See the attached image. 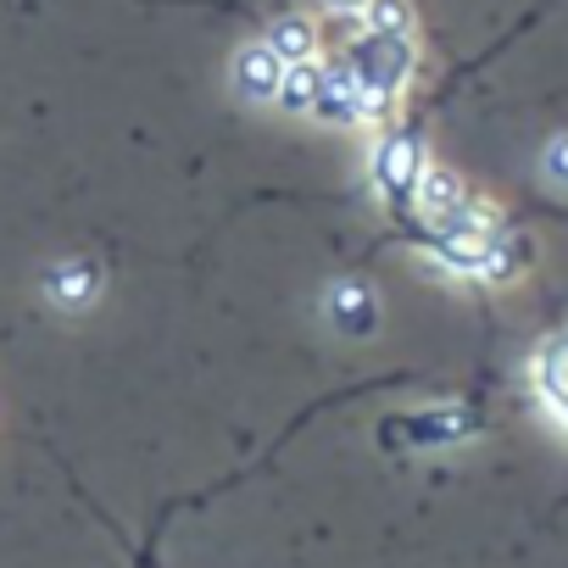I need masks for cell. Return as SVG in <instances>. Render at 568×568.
I'll return each instance as SVG.
<instances>
[{
    "instance_id": "obj_1",
    "label": "cell",
    "mask_w": 568,
    "mask_h": 568,
    "mask_svg": "<svg viewBox=\"0 0 568 568\" xmlns=\"http://www.w3.org/2000/svg\"><path fill=\"white\" fill-rule=\"evenodd\" d=\"M335 68H341V79L357 90L363 118H390V106L407 95V84H413V73H418V40H413V34L357 29L352 40H341Z\"/></svg>"
},
{
    "instance_id": "obj_2",
    "label": "cell",
    "mask_w": 568,
    "mask_h": 568,
    "mask_svg": "<svg viewBox=\"0 0 568 568\" xmlns=\"http://www.w3.org/2000/svg\"><path fill=\"white\" fill-rule=\"evenodd\" d=\"M368 173H374V195H379V206H385L390 223L407 234V229L418 223V190H424V173H429L424 129H418V123H390V129L374 140Z\"/></svg>"
},
{
    "instance_id": "obj_3",
    "label": "cell",
    "mask_w": 568,
    "mask_h": 568,
    "mask_svg": "<svg viewBox=\"0 0 568 568\" xmlns=\"http://www.w3.org/2000/svg\"><path fill=\"white\" fill-rule=\"evenodd\" d=\"M485 435V418L463 402H440V407H413V413H390L379 418V440L390 452H440V446H463Z\"/></svg>"
},
{
    "instance_id": "obj_4",
    "label": "cell",
    "mask_w": 568,
    "mask_h": 568,
    "mask_svg": "<svg viewBox=\"0 0 568 568\" xmlns=\"http://www.w3.org/2000/svg\"><path fill=\"white\" fill-rule=\"evenodd\" d=\"M529 385L546 402V413L568 429V335H546L529 357Z\"/></svg>"
},
{
    "instance_id": "obj_5",
    "label": "cell",
    "mask_w": 568,
    "mask_h": 568,
    "mask_svg": "<svg viewBox=\"0 0 568 568\" xmlns=\"http://www.w3.org/2000/svg\"><path fill=\"white\" fill-rule=\"evenodd\" d=\"M278 84H284V62L273 57L267 40H251L234 51V90L256 106H273L278 101Z\"/></svg>"
},
{
    "instance_id": "obj_6",
    "label": "cell",
    "mask_w": 568,
    "mask_h": 568,
    "mask_svg": "<svg viewBox=\"0 0 568 568\" xmlns=\"http://www.w3.org/2000/svg\"><path fill=\"white\" fill-rule=\"evenodd\" d=\"M329 324L341 335H374L379 329V302H374V291L363 278H346V284L329 291Z\"/></svg>"
},
{
    "instance_id": "obj_7",
    "label": "cell",
    "mask_w": 568,
    "mask_h": 568,
    "mask_svg": "<svg viewBox=\"0 0 568 568\" xmlns=\"http://www.w3.org/2000/svg\"><path fill=\"white\" fill-rule=\"evenodd\" d=\"M529 256H535L529 234L501 223V229H490V234H485V267H479V278H490V284H507V278H518V273L529 267Z\"/></svg>"
},
{
    "instance_id": "obj_8",
    "label": "cell",
    "mask_w": 568,
    "mask_h": 568,
    "mask_svg": "<svg viewBox=\"0 0 568 568\" xmlns=\"http://www.w3.org/2000/svg\"><path fill=\"white\" fill-rule=\"evenodd\" d=\"M45 291H51V302H62V307H90L95 291H101V273H95V262L68 256V262H57V267L45 273Z\"/></svg>"
},
{
    "instance_id": "obj_9",
    "label": "cell",
    "mask_w": 568,
    "mask_h": 568,
    "mask_svg": "<svg viewBox=\"0 0 568 568\" xmlns=\"http://www.w3.org/2000/svg\"><path fill=\"white\" fill-rule=\"evenodd\" d=\"M324 79H329V68H318V62H291V68H284V84H278V101H273V106L313 118V106H318V95H324Z\"/></svg>"
},
{
    "instance_id": "obj_10",
    "label": "cell",
    "mask_w": 568,
    "mask_h": 568,
    "mask_svg": "<svg viewBox=\"0 0 568 568\" xmlns=\"http://www.w3.org/2000/svg\"><path fill=\"white\" fill-rule=\"evenodd\" d=\"M262 40L273 45V57H278L284 68H291V62H313V57H318V29H313L307 18H278Z\"/></svg>"
},
{
    "instance_id": "obj_11",
    "label": "cell",
    "mask_w": 568,
    "mask_h": 568,
    "mask_svg": "<svg viewBox=\"0 0 568 568\" xmlns=\"http://www.w3.org/2000/svg\"><path fill=\"white\" fill-rule=\"evenodd\" d=\"M363 29H379V34H418V18H413L407 0H368Z\"/></svg>"
},
{
    "instance_id": "obj_12",
    "label": "cell",
    "mask_w": 568,
    "mask_h": 568,
    "mask_svg": "<svg viewBox=\"0 0 568 568\" xmlns=\"http://www.w3.org/2000/svg\"><path fill=\"white\" fill-rule=\"evenodd\" d=\"M540 168H546V179H551V184H562V190H568V134H557V140L546 145Z\"/></svg>"
},
{
    "instance_id": "obj_13",
    "label": "cell",
    "mask_w": 568,
    "mask_h": 568,
    "mask_svg": "<svg viewBox=\"0 0 568 568\" xmlns=\"http://www.w3.org/2000/svg\"><path fill=\"white\" fill-rule=\"evenodd\" d=\"M324 7H329L335 18H363V12H368V0H324Z\"/></svg>"
}]
</instances>
